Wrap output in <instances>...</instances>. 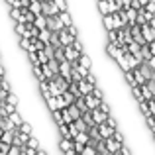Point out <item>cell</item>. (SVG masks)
I'll use <instances>...</instances> for the list:
<instances>
[{"instance_id":"cell-3","label":"cell","mask_w":155,"mask_h":155,"mask_svg":"<svg viewBox=\"0 0 155 155\" xmlns=\"http://www.w3.org/2000/svg\"><path fill=\"white\" fill-rule=\"evenodd\" d=\"M57 34H59V41H61V47H65V45H71V43H73V39H75V38H73V35L69 34L67 30H65V28H63V30H59Z\"/></svg>"},{"instance_id":"cell-11","label":"cell","mask_w":155,"mask_h":155,"mask_svg":"<svg viewBox=\"0 0 155 155\" xmlns=\"http://www.w3.org/2000/svg\"><path fill=\"white\" fill-rule=\"evenodd\" d=\"M91 116H92V120H94V124H102V122L106 120V116H108V114H104L102 110L94 108V110H91Z\"/></svg>"},{"instance_id":"cell-27","label":"cell","mask_w":155,"mask_h":155,"mask_svg":"<svg viewBox=\"0 0 155 155\" xmlns=\"http://www.w3.org/2000/svg\"><path fill=\"white\" fill-rule=\"evenodd\" d=\"M67 110H69V114H71V118H73V120H77V118H81V110L77 108L75 104H69V106H67Z\"/></svg>"},{"instance_id":"cell-23","label":"cell","mask_w":155,"mask_h":155,"mask_svg":"<svg viewBox=\"0 0 155 155\" xmlns=\"http://www.w3.org/2000/svg\"><path fill=\"white\" fill-rule=\"evenodd\" d=\"M91 94L94 96V98H98V100H102V98H106V94H104V91L98 87V84H94L92 87V91H91Z\"/></svg>"},{"instance_id":"cell-18","label":"cell","mask_w":155,"mask_h":155,"mask_svg":"<svg viewBox=\"0 0 155 155\" xmlns=\"http://www.w3.org/2000/svg\"><path fill=\"white\" fill-rule=\"evenodd\" d=\"M18 130H20V132H24V134H28V136H30V134H34V124H31V122H26V120H24L22 124L18 126Z\"/></svg>"},{"instance_id":"cell-48","label":"cell","mask_w":155,"mask_h":155,"mask_svg":"<svg viewBox=\"0 0 155 155\" xmlns=\"http://www.w3.org/2000/svg\"><path fill=\"white\" fill-rule=\"evenodd\" d=\"M153 79H155V75H153Z\"/></svg>"},{"instance_id":"cell-46","label":"cell","mask_w":155,"mask_h":155,"mask_svg":"<svg viewBox=\"0 0 155 155\" xmlns=\"http://www.w3.org/2000/svg\"><path fill=\"white\" fill-rule=\"evenodd\" d=\"M39 2H43V0H39Z\"/></svg>"},{"instance_id":"cell-15","label":"cell","mask_w":155,"mask_h":155,"mask_svg":"<svg viewBox=\"0 0 155 155\" xmlns=\"http://www.w3.org/2000/svg\"><path fill=\"white\" fill-rule=\"evenodd\" d=\"M130 92H132V98L136 100V102L143 100V94H141V88H140V84H134V87H130Z\"/></svg>"},{"instance_id":"cell-43","label":"cell","mask_w":155,"mask_h":155,"mask_svg":"<svg viewBox=\"0 0 155 155\" xmlns=\"http://www.w3.org/2000/svg\"><path fill=\"white\" fill-rule=\"evenodd\" d=\"M147 24H149V28H151V30H155V16H153V18H151V20H149V22H147Z\"/></svg>"},{"instance_id":"cell-38","label":"cell","mask_w":155,"mask_h":155,"mask_svg":"<svg viewBox=\"0 0 155 155\" xmlns=\"http://www.w3.org/2000/svg\"><path fill=\"white\" fill-rule=\"evenodd\" d=\"M0 141H4V143H12V132H2Z\"/></svg>"},{"instance_id":"cell-39","label":"cell","mask_w":155,"mask_h":155,"mask_svg":"<svg viewBox=\"0 0 155 155\" xmlns=\"http://www.w3.org/2000/svg\"><path fill=\"white\" fill-rule=\"evenodd\" d=\"M8 147H10V143L0 141V155H8Z\"/></svg>"},{"instance_id":"cell-45","label":"cell","mask_w":155,"mask_h":155,"mask_svg":"<svg viewBox=\"0 0 155 155\" xmlns=\"http://www.w3.org/2000/svg\"><path fill=\"white\" fill-rule=\"evenodd\" d=\"M153 102H155V96H153Z\"/></svg>"},{"instance_id":"cell-35","label":"cell","mask_w":155,"mask_h":155,"mask_svg":"<svg viewBox=\"0 0 155 155\" xmlns=\"http://www.w3.org/2000/svg\"><path fill=\"white\" fill-rule=\"evenodd\" d=\"M81 155H96V149H94V145H84L83 147V151H81Z\"/></svg>"},{"instance_id":"cell-26","label":"cell","mask_w":155,"mask_h":155,"mask_svg":"<svg viewBox=\"0 0 155 155\" xmlns=\"http://www.w3.org/2000/svg\"><path fill=\"white\" fill-rule=\"evenodd\" d=\"M140 88H141V94H143V100H149V98H153V92L149 91V87L147 84H140Z\"/></svg>"},{"instance_id":"cell-12","label":"cell","mask_w":155,"mask_h":155,"mask_svg":"<svg viewBox=\"0 0 155 155\" xmlns=\"http://www.w3.org/2000/svg\"><path fill=\"white\" fill-rule=\"evenodd\" d=\"M14 128H16V126L10 122V118H8V116L6 118L0 116V130H2V132H14Z\"/></svg>"},{"instance_id":"cell-33","label":"cell","mask_w":155,"mask_h":155,"mask_svg":"<svg viewBox=\"0 0 155 155\" xmlns=\"http://www.w3.org/2000/svg\"><path fill=\"white\" fill-rule=\"evenodd\" d=\"M71 45H73V47H75V49H77V51H79V53H84V43H83V41H81V39H79V38H75V39H73V43H71Z\"/></svg>"},{"instance_id":"cell-24","label":"cell","mask_w":155,"mask_h":155,"mask_svg":"<svg viewBox=\"0 0 155 155\" xmlns=\"http://www.w3.org/2000/svg\"><path fill=\"white\" fill-rule=\"evenodd\" d=\"M28 8H30L34 14H41V2H39V0H30V6Z\"/></svg>"},{"instance_id":"cell-5","label":"cell","mask_w":155,"mask_h":155,"mask_svg":"<svg viewBox=\"0 0 155 155\" xmlns=\"http://www.w3.org/2000/svg\"><path fill=\"white\" fill-rule=\"evenodd\" d=\"M63 53H65V59H67V61H77V59H79V55H81V53L77 51L73 45H65L63 47Z\"/></svg>"},{"instance_id":"cell-36","label":"cell","mask_w":155,"mask_h":155,"mask_svg":"<svg viewBox=\"0 0 155 155\" xmlns=\"http://www.w3.org/2000/svg\"><path fill=\"white\" fill-rule=\"evenodd\" d=\"M8 155H22V149H20V145L10 143V147H8Z\"/></svg>"},{"instance_id":"cell-8","label":"cell","mask_w":155,"mask_h":155,"mask_svg":"<svg viewBox=\"0 0 155 155\" xmlns=\"http://www.w3.org/2000/svg\"><path fill=\"white\" fill-rule=\"evenodd\" d=\"M77 87H79V92L81 94H91V91H92V87H94V84H91L88 83V81H84V79H81L79 83H77Z\"/></svg>"},{"instance_id":"cell-21","label":"cell","mask_w":155,"mask_h":155,"mask_svg":"<svg viewBox=\"0 0 155 155\" xmlns=\"http://www.w3.org/2000/svg\"><path fill=\"white\" fill-rule=\"evenodd\" d=\"M31 73H34V79L38 81H45V77H43V73H41V67L39 65H31Z\"/></svg>"},{"instance_id":"cell-42","label":"cell","mask_w":155,"mask_h":155,"mask_svg":"<svg viewBox=\"0 0 155 155\" xmlns=\"http://www.w3.org/2000/svg\"><path fill=\"white\" fill-rule=\"evenodd\" d=\"M149 51H151V55H155V39L149 41Z\"/></svg>"},{"instance_id":"cell-22","label":"cell","mask_w":155,"mask_h":155,"mask_svg":"<svg viewBox=\"0 0 155 155\" xmlns=\"http://www.w3.org/2000/svg\"><path fill=\"white\" fill-rule=\"evenodd\" d=\"M22 14H24V22H26V24H31V22H34L35 14L30 10V8H22Z\"/></svg>"},{"instance_id":"cell-28","label":"cell","mask_w":155,"mask_h":155,"mask_svg":"<svg viewBox=\"0 0 155 155\" xmlns=\"http://www.w3.org/2000/svg\"><path fill=\"white\" fill-rule=\"evenodd\" d=\"M49 43L53 47H61V41H59V34L57 31H51L49 34Z\"/></svg>"},{"instance_id":"cell-47","label":"cell","mask_w":155,"mask_h":155,"mask_svg":"<svg viewBox=\"0 0 155 155\" xmlns=\"http://www.w3.org/2000/svg\"><path fill=\"white\" fill-rule=\"evenodd\" d=\"M153 120H155V116H153Z\"/></svg>"},{"instance_id":"cell-20","label":"cell","mask_w":155,"mask_h":155,"mask_svg":"<svg viewBox=\"0 0 155 155\" xmlns=\"http://www.w3.org/2000/svg\"><path fill=\"white\" fill-rule=\"evenodd\" d=\"M130 71H132V75H134V81H136V84H143L145 83V77L143 75H141V71H140V69H130Z\"/></svg>"},{"instance_id":"cell-6","label":"cell","mask_w":155,"mask_h":155,"mask_svg":"<svg viewBox=\"0 0 155 155\" xmlns=\"http://www.w3.org/2000/svg\"><path fill=\"white\" fill-rule=\"evenodd\" d=\"M100 24H102V30H114V22H112V14H100Z\"/></svg>"},{"instance_id":"cell-32","label":"cell","mask_w":155,"mask_h":155,"mask_svg":"<svg viewBox=\"0 0 155 155\" xmlns=\"http://www.w3.org/2000/svg\"><path fill=\"white\" fill-rule=\"evenodd\" d=\"M106 124H108L110 126V128H114V130H116V128H120V124H118V120H116V118H114L112 116V114H108V116H106Z\"/></svg>"},{"instance_id":"cell-17","label":"cell","mask_w":155,"mask_h":155,"mask_svg":"<svg viewBox=\"0 0 155 155\" xmlns=\"http://www.w3.org/2000/svg\"><path fill=\"white\" fill-rule=\"evenodd\" d=\"M94 149H96V155H110V151H108V147H106V143H104V140L96 141Z\"/></svg>"},{"instance_id":"cell-13","label":"cell","mask_w":155,"mask_h":155,"mask_svg":"<svg viewBox=\"0 0 155 155\" xmlns=\"http://www.w3.org/2000/svg\"><path fill=\"white\" fill-rule=\"evenodd\" d=\"M136 8H124V14H126V20H128V26H134V24H136Z\"/></svg>"},{"instance_id":"cell-2","label":"cell","mask_w":155,"mask_h":155,"mask_svg":"<svg viewBox=\"0 0 155 155\" xmlns=\"http://www.w3.org/2000/svg\"><path fill=\"white\" fill-rule=\"evenodd\" d=\"M140 31H141V35H143V39H145L147 43L155 39V30H151V28H149V24H147V22L140 26Z\"/></svg>"},{"instance_id":"cell-29","label":"cell","mask_w":155,"mask_h":155,"mask_svg":"<svg viewBox=\"0 0 155 155\" xmlns=\"http://www.w3.org/2000/svg\"><path fill=\"white\" fill-rule=\"evenodd\" d=\"M51 118H53V122H55V126L57 124H65L63 118H61V110L59 108H57V110H51Z\"/></svg>"},{"instance_id":"cell-34","label":"cell","mask_w":155,"mask_h":155,"mask_svg":"<svg viewBox=\"0 0 155 155\" xmlns=\"http://www.w3.org/2000/svg\"><path fill=\"white\" fill-rule=\"evenodd\" d=\"M51 2L55 4V8H57L59 12H61V10H67V8H69V6H67V0H51Z\"/></svg>"},{"instance_id":"cell-31","label":"cell","mask_w":155,"mask_h":155,"mask_svg":"<svg viewBox=\"0 0 155 155\" xmlns=\"http://www.w3.org/2000/svg\"><path fill=\"white\" fill-rule=\"evenodd\" d=\"M73 124L77 126V130H79V132H87V130H88V126L83 122V118H77V120H73Z\"/></svg>"},{"instance_id":"cell-7","label":"cell","mask_w":155,"mask_h":155,"mask_svg":"<svg viewBox=\"0 0 155 155\" xmlns=\"http://www.w3.org/2000/svg\"><path fill=\"white\" fill-rule=\"evenodd\" d=\"M96 130H98V134L102 136V140H104V137H110L114 134V128H110L106 122H102V124H96Z\"/></svg>"},{"instance_id":"cell-41","label":"cell","mask_w":155,"mask_h":155,"mask_svg":"<svg viewBox=\"0 0 155 155\" xmlns=\"http://www.w3.org/2000/svg\"><path fill=\"white\" fill-rule=\"evenodd\" d=\"M6 94H8V92H6V91H4V88H2V87H0V102H2V100H4V98H6Z\"/></svg>"},{"instance_id":"cell-1","label":"cell","mask_w":155,"mask_h":155,"mask_svg":"<svg viewBox=\"0 0 155 155\" xmlns=\"http://www.w3.org/2000/svg\"><path fill=\"white\" fill-rule=\"evenodd\" d=\"M104 49H106V55H108L112 61L120 59V57L124 55V51L120 49V45H118L116 41H106V43H104Z\"/></svg>"},{"instance_id":"cell-19","label":"cell","mask_w":155,"mask_h":155,"mask_svg":"<svg viewBox=\"0 0 155 155\" xmlns=\"http://www.w3.org/2000/svg\"><path fill=\"white\" fill-rule=\"evenodd\" d=\"M47 67H49V71L53 75H57V73H59V61H57L55 57H49V59H47Z\"/></svg>"},{"instance_id":"cell-9","label":"cell","mask_w":155,"mask_h":155,"mask_svg":"<svg viewBox=\"0 0 155 155\" xmlns=\"http://www.w3.org/2000/svg\"><path fill=\"white\" fill-rule=\"evenodd\" d=\"M4 102H8V104H12V106H20V96H18V92H16L14 88H12V91H8Z\"/></svg>"},{"instance_id":"cell-25","label":"cell","mask_w":155,"mask_h":155,"mask_svg":"<svg viewBox=\"0 0 155 155\" xmlns=\"http://www.w3.org/2000/svg\"><path fill=\"white\" fill-rule=\"evenodd\" d=\"M57 134H59V137H71V136H69L67 124H57Z\"/></svg>"},{"instance_id":"cell-44","label":"cell","mask_w":155,"mask_h":155,"mask_svg":"<svg viewBox=\"0 0 155 155\" xmlns=\"http://www.w3.org/2000/svg\"><path fill=\"white\" fill-rule=\"evenodd\" d=\"M0 81H2V75H0Z\"/></svg>"},{"instance_id":"cell-30","label":"cell","mask_w":155,"mask_h":155,"mask_svg":"<svg viewBox=\"0 0 155 155\" xmlns=\"http://www.w3.org/2000/svg\"><path fill=\"white\" fill-rule=\"evenodd\" d=\"M73 104H75L77 106V108H79L81 110V114H83V112H87V104H84V100H83V96H79V98H75V102H73Z\"/></svg>"},{"instance_id":"cell-4","label":"cell","mask_w":155,"mask_h":155,"mask_svg":"<svg viewBox=\"0 0 155 155\" xmlns=\"http://www.w3.org/2000/svg\"><path fill=\"white\" fill-rule=\"evenodd\" d=\"M104 143H106V147H108L110 155H118V149H120V143H118V141L114 140L112 136H110V137H104Z\"/></svg>"},{"instance_id":"cell-40","label":"cell","mask_w":155,"mask_h":155,"mask_svg":"<svg viewBox=\"0 0 155 155\" xmlns=\"http://www.w3.org/2000/svg\"><path fill=\"white\" fill-rule=\"evenodd\" d=\"M147 65H149V67H151L153 71H155V55H151V57L147 59Z\"/></svg>"},{"instance_id":"cell-14","label":"cell","mask_w":155,"mask_h":155,"mask_svg":"<svg viewBox=\"0 0 155 155\" xmlns=\"http://www.w3.org/2000/svg\"><path fill=\"white\" fill-rule=\"evenodd\" d=\"M8 118H10V122L16 126V128H18V126L24 122V116L20 114V110H14V112H10V114H8Z\"/></svg>"},{"instance_id":"cell-37","label":"cell","mask_w":155,"mask_h":155,"mask_svg":"<svg viewBox=\"0 0 155 155\" xmlns=\"http://www.w3.org/2000/svg\"><path fill=\"white\" fill-rule=\"evenodd\" d=\"M83 79H84V81H88V83H91V84H96V75H94V73H92V69H91V71H88L87 75L83 77Z\"/></svg>"},{"instance_id":"cell-10","label":"cell","mask_w":155,"mask_h":155,"mask_svg":"<svg viewBox=\"0 0 155 155\" xmlns=\"http://www.w3.org/2000/svg\"><path fill=\"white\" fill-rule=\"evenodd\" d=\"M83 100H84V104H87V108H88V110L98 108V104H100V100H98V98H94L92 94H84V96H83Z\"/></svg>"},{"instance_id":"cell-16","label":"cell","mask_w":155,"mask_h":155,"mask_svg":"<svg viewBox=\"0 0 155 155\" xmlns=\"http://www.w3.org/2000/svg\"><path fill=\"white\" fill-rule=\"evenodd\" d=\"M47 92H49V96H59L61 94V91H59V87L55 84V81H47Z\"/></svg>"}]
</instances>
